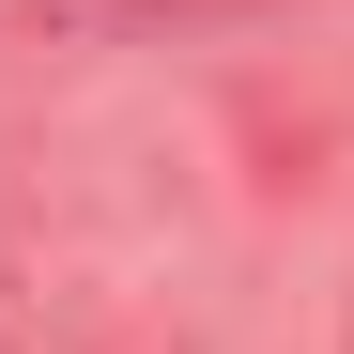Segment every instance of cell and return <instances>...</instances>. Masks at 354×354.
<instances>
[{"instance_id":"6da1fadb","label":"cell","mask_w":354,"mask_h":354,"mask_svg":"<svg viewBox=\"0 0 354 354\" xmlns=\"http://www.w3.org/2000/svg\"><path fill=\"white\" fill-rule=\"evenodd\" d=\"M0 16H16L31 46H77V62H93V46H154L185 0H0Z\"/></svg>"},{"instance_id":"7a4b0ae2","label":"cell","mask_w":354,"mask_h":354,"mask_svg":"<svg viewBox=\"0 0 354 354\" xmlns=\"http://www.w3.org/2000/svg\"><path fill=\"white\" fill-rule=\"evenodd\" d=\"M0 354H31V324H16V308H0Z\"/></svg>"},{"instance_id":"3957f363","label":"cell","mask_w":354,"mask_h":354,"mask_svg":"<svg viewBox=\"0 0 354 354\" xmlns=\"http://www.w3.org/2000/svg\"><path fill=\"white\" fill-rule=\"evenodd\" d=\"M339 354H354V292H339Z\"/></svg>"}]
</instances>
